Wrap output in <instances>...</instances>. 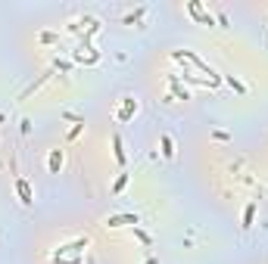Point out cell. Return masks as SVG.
Masks as SVG:
<instances>
[{"mask_svg":"<svg viewBox=\"0 0 268 264\" xmlns=\"http://www.w3.org/2000/svg\"><path fill=\"white\" fill-rule=\"evenodd\" d=\"M134 115H137V100H134V97H125L122 106H119V112H115V122L125 124V122H131Z\"/></svg>","mask_w":268,"mask_h":264,"instance_id":"6da1fadb","label":"cell"},{"mask_svg":"<svg viewBox=\"0 0 268 264\" xmlns=\"http://www.w3.org/2000/svg\"><path fill=\"white\" fill-rule=\"evenodd\" d=\"M187 13L194 16L200 25H212L215 22V16L209 13V10H203V3H200V0H187Z\"/></svg>","mask_w":268,"mask_h":264,"instance_id":"7a4b0ae2","label":"cell"},{"mask_svg":"<svg viewBox=\"0 0 268 264\" xmlns=\"http://www.w3.org/2000/svg\"><path fill=\"white\" fill-rule=\"evenodd\" d=\"M137 227L140 224V218L137 215H112V218H106V227L110 230H119V227Z\"/></svg>","mask_w":268,"mask_h":264,"instance_id":"3957f363","label":"cell"},{"mask_svg":"<svg viewBox=\"0 0 268 264\" xmlns=\"http://www.w3.org/2000/svg\"><path fill=\"white\" fill-rule=\"evenodd\" d=\"M88 249V236H81V240H75L69 245H60V252H53V258H63V255H81Z\"/></svg>","mask_w":268,"mask_h":264,"instance_id":"277c9868","label":"cell"},{"mask_svg":"<svg viewBox=\"0 0 268 264\" xmlns=\"http://www.w3.org/2000/svg\"><path fill=\"white\" fill-rule=\"evenodd\" d=\"M16 193H19V202H22V205H31V202H35V193H31V183L25 181V177H19V181H16Z\"/></svg>","mask_w":268,"mask_h":264,"instance_id":"5b68a950","label":"cell"},{"mask_svg":"<svg viewBox=\"0 0 268 264\" xmlns=\"http://www.w3.org/2000/svg\"><path fill=\"white\" fill-rule=\"evenodd\" d=\"M63 162H66V156H63V149H53V152H50V159H47V168H50V174H60Z\"/></svg>","mask_w":268,"mask_h":264,"instance_id":"8992f818","label":"cell"},{"mask_svg":"<svg viewBox=\"0 0 268 264\" xmlns=\"http://www.w3.org/2000/svg\"><path fill=\"white\" fill-rule=\"evenodd\" d=\"M159 143H162V159H175V140L169 137V134H162Z\"/></svg>","mask_w":268,"mask_h":264,"instance_id":"52a82bcc","label":"cell"},{"mask_svg":"<svg viewBox=\"0 0 268 264\" xmlns=\"http://www.w3.org/2000/svg\"><path fill=\"white\" fill-rule=\"evenodd\" d=\"M112 152H115V162L125 165V149H122V137H119V134H112Z\"/></svg>","mask_w":268,"mask_h":264,"instance_id":"ba28073f","label":"cell"},{"mask_svg":"<svg viewBox=\"0 0 268 264\" xmlns=\"http://www.w3.org/2000/svg\"><path fill=\"white\" fill-rule=\"evenodd\" d=\"M253 218H256V202H249V205H246V211H244V224H240V227H244V230H249V227H253Z\"/></svg>","mask_w":268,"mask_h":264,"instance_id":"9c48e42d","label":"cell"},{"mask_svg":"<svg viewBox=\"0 0 268 264\" xmlns=\"http://www.w3.org/2000/svg\"><path fill=\"white\" fill-rule=\"evenodd\" d=\"M172 97H175V100H190V93H187V90H184L178 81L172 78Z\"/></svg>","mask_w":268,"mask_h":264,"instance_id":"30bf717a","label":"cell"},{"mask_svg":"<svg viewBox=\"0 0 268 264\" xmlns=\"http://www.w3.org/2000/svg\"><path fill=\"white\" fill-rule=\"evenodd\" d=\"M224 81H228V84H231V87L237 90V93H246V84H244V81H237L234 75H224Z\"/></svg>","mask_w":268,"mask_h":264,"instance_id":"8fae6325","label":"cell"},{"mask_svg":"<svg viewBox=\"0 0 268 264\" xmlns=\"http://www.w3.org/2000/svg\"><path fill=\"white\" fill-rule=\"evenodd\" d=\"M56 264H81V255H63V258H53Z\"/></svg>","mask_w":268,"mask_h":264,"instance_id":"7c38bea8","label":"cell"},{"mask_svg":"<svg viewBox=\"0 0 268 264\" xmlns=\"http://www.w3.org/2000/svg\"><path fill=\"white\" fill-rule=\"evenodd\" d=\"M125 183H128V174H119V181L112 183V193H122V190H125Z\"/></svg>","mask_w":268,"mask_h":264,"instance_id":"4fadbf2b","label":"cell"}]
</instances>
